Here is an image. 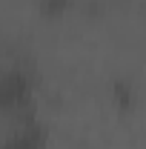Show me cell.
Returning <instances> with one entry per match:
<instances>
[{
  "label": "cell",
  "mask_w": 146,
  "mask_h": 149,
  "mask_svg": "<svg viewBox=\"0 0 146 149\" xmlns=\"http://www.w3.org/2000/svg\"><path fill=\"white\" fill-rule=\"evenodd\" d=\"M32 100V77L26 72H6L0 77V109L6 112H20Z\"/></svg>",
  "instance_id": "cell-1"
}]
</instances>
